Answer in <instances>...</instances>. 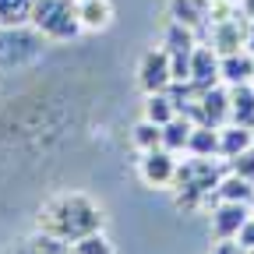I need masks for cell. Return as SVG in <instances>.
<instances>
[{
	"mask_svg": "<svg viewBox=\"0 0 254 254\" xmlns=\"http://www.w3.org/2000/svg\"><path fill=\"white\" fill-rule=\"evenodd\" d=\"M251 145H254V131H251V127H240V124H222L219 127V159L230 163L233 155H240Z\"/></svg>",
	"mask_w": 254,
	"mask_h": 254,
	"instance_id": "11",
	"label": "cell"
},
{
	"mask_svg": "<svg viewBox=\"0 0 254 254\" xmlns=\"http://www.w3.org/2000/svg\"><path fill=\"white\" fill-rule=\"evenodd\" d=\"M39 230L64 244H74L81 237L103 233V208L85 194H57L39 208Z\"/></svg>",
	"mask_w": 254,
	"mask_h": 254,
	"instance_id": "1",
	"label": "cell"
},
{
	"mask_svg": "<svg viewBox=\"0 0 254 254\" xmlns=\"http://www.w3.org/2000/svg\"><path fill=\"white\" fill-rule=\"evenodd\" d=\"M219 81L222 85H247L254 81V57L247 50H237V53H222L219 57Z\"/></svg>",
	"mask_w": 254,
	"mask_h": 254,
	"instance_id": "8",
	"label": "cell"
},
{
	"mask_svg": "<svg viewBox=\"0 0 254 254\" xmlns=\"http://www.w3.org/2000/svg\"><path fill=\"white\" fill-rule=\"evenodd\" d=\"M244 50L254 57V21H247V36H244Z\"/></svg>",
	"mask_w": 254,
	"mask_h": 254,
	"instance_id": "22",
	"label": "cell"
},
{
	"mask_svg": "<svg viewBox=\"0 0 254 254\" xmlns=\"http://www.w3.org/2000/svg\"><path fill=\"white\" fill-rule=\"evenodd\" d=\"M226 166H230L233 173H240L244 180H251V184H254V145H251V148H244L240 155H233Z\"/></svg>",
	"mask_w": 254,
	"mask_h": 254,
	"instance_id": "20",
	"label": "cell"
},
{
	"mask_svg": "<svg viewBox=\"0 0 254 254\" xmlns=\"http://www.w3.org/2000/svg\"><path fill=\"white\" fill-rule=\"evenodd\" d=\"M247 215H251V205H244V201H219L212 208V237L215 240H233L237 230L247 222Z\"/></svg>",
	"mask_w": 254,
	"mask_h": 254,
	"instance_id": "5",
	"label": "cell"
},
{
	"mask_svg": "<svg viewBox=\"0 0 254 254\" xmlns=\"http://www.w3.org/2000/svg\"><path fill=\"white\" fill-rule=\"evenodd\" d=\"M32 0H0V25L4 28H21L28 25Z\"/></svg>",
	"mask_w": 254,
	"mask_h": 254,
	"instance_id": "19",
	"label": "cell"
},
{
	"mask_svg": "<svg viewBox=\"0 0 254 254\" xmlns=\"http://www.w3.org/2000/svg\"><path fill=\"white\" fill-rule=\"evenodd\" d=\"M240 11H244L247 21H254V0H240Z\"/></svg>",
	"mask_w": 254,
	"mask_h": 254,
	"instance_id": "23",
	"label": "cell"
},
{
	"mask_svg": "<svg viewBox=\"0 0 254 254\" xmlns=\"http://www.w3.org/2000/svg\"><path fill=\"white\" fill-rule=\"evenodd\" d=\"M230 124L254 131V85H230Z\"/></svg>",
	"mask_w": 254,
	"mask_h": 254,
	"instance_id": "10",
	"label": "cell"
},
{
	"mask_svg": "<svg viewBox=\"0 0 254 254\" xmlns=\"http://www.w3.org/2000/svg\"><path fill=\"white\" fill-rule=\"evenodd\" d=\"M198 88H212L219 85V53L208 46V43H198L194 50H190V78Z\"/></svg>",
	"mask_w": 254,
	"mask_h": 254,
	"instance_id": "7",
	"label": "cell"
},
{
	"mask_svg": "<svg viewBox=\"0 0 254 254\" xmlns=\"http://www.w3.org/2000/svg\"><path fill=\"white\" fill-rule=\"evenodd\" d=\"M251 85H254V81H251Z\"/></svg>",
	"mask_w": 254,
	"mask_h": 254,
	"instance_id": "27",
	"label": "cell"
},
{
	"mask_svg": "<svg viewBox=\"0 0 254 254\" xmlns=\"http://www.w3.org/2000/svg\"><path fill=\"white\" fill-rule=\"evenodd\" d=\"M177 163H180V159H177L173 152H166L163 145H159V148H148V152H141V159H138V177H141L148 187H173Z\"/></svg>",
	"mask_w": 254,
	"mask_h": 254,
	"instance_id": "3",
	"label": "cell"
},
{
	"mask_svg": "<svg viewBox=\"0 0 254 254\" xmlns=\"http://www.w3.org/2000/svg\"><path fill=\"white\" fill-rule=\"evenodd\" d=\"M190 131H194V120L184 117V113H177L170 124H163V148H166V152H173V155L187 152Z\"/></svg>",
	"mask_w": 254,
	"mask_h": 254,
	"instance_id": "13",
	"label": "cell"
},
{
	"mask_svg": "<svg viewBox=\"0 0 254 254\" xmlns=\"http://www.w3.org/2000/svg\"><path fill=\"white\" fill-rule=\"evenodd\" d=\"M74 14L85 32H103L113 21V4L110 0H74Z\"/></svg>",
	"mask_w": 254,
	"mask_h": 254,
	"instance_id": "9",
	"label": "cell"
},
{
	"mask_svg": "<svg viewBox=\"0 0 254 254\" xmlns=\"http://www.w3.org/2000/svg\"><path fill=\"white\" fill-rule=\"evenodd\" d=\"M131 145L138 148V152H148V148H159L163 145V127L159 124H152V120H138L134 127H131Z\"/></svg>",
	"mask_w": 254,
	"mask_h": 254,
	"instance_id": "18",
	"label": "cell"
},
{
	"mask_svg": "<svg viewBox=\"0 0 254 254\" xmlns=\"http://www.w3.org/2000/svg\"><path fill=\"white\" fill-rule=\"evenodd\" d=\"M215 194H219V201H244V205H251V198H254V184L230 170V173H222V180H219V187H215Z\"/></svg>",
	"mask_w": 254,
	"mask_h": 254,
	"instance_id": "14",
	"label": "cell"
},
{
	"mask_svg": "<svg viewBox=\"0 0 254 254\" xmlns=\"http://www.w3.org/2000/svg\"><path fill=\"white\" fill-rule=\"evenodd\" d=\"M177 117V106L170 103V95L166 92H148L145 95V120H152V124H170Z\"/></svg>",
	"mask_w": 254,
	"mask_h": 254,
	"instance_id": "17",
	"label": "cell"
},
{
	"mask_svg": "<svg viewBox=\"0 0 254 254\" xmlns=\"http://www.w3.org/2000/svg\"><path fill=\"white\" fill-rule=\"evenodd\" d=\"M187 155H198V159H212L219 155V127H194L190 131V141H187Z\"/></svg>",
	"mask_w": 254,
	"mask_h": 254,
	"instance_id": "15",
	"label": "cell"
},
{
	"mask_svg": "<svg viewBox=\"0 0 254 254\" xmlns=\"http://www.w3.org/2000/svg\"><path fill=\"white\" fill-rule=\"evenodd\" d=\"M244 254H247V251H244Z\"/></svg>",
	"mask_w": 254,
	"mask_h": 254,
	"instance_id": "26",
	"label": "cell"
},
{
	"mask_svg": "<svg viewBox=\"0 0 254 254\" xmlns=\"http://www.w3.org/2000/svg\"><path fill=\"white\" fill-rule=\"evenodd\" d=\"M237 244H240V251H254V215H247V222L237 230V237H233Z\"/></svg>",
	"mask_w": 254,
	"mask_h": 254,
	"instance_id": "21",
	"label": "cell"
},
{
	"mask_svg": "<svg viewBox=\"0 0 254 254\" xmlns=\"http://www.w3.org/2000/svg\"><path fill=\"white\" fill-rule=\"evenodd\" d=\"M170 81H173V74H170V53L163 46L148 50L141 57V64H138V85L145 88V95L148 92H166Z\"/></svg>",
	"mask_w": 254,
	"mask_h": 254,
	"instance_id": "4",
	"label": "cell"
},
{
	"mask_svg": "<svg viewBox=\"0 0 254 254\" xmlns=\"http://www.w3.org/2000/svg\"><path fill=\"white\" fill-rule=\"evenodd\" d=\"M208 7L212 0H170V21H180L198 32L201 25H208Z\"/></svg>",
	"mask_w": 254,
	"mask_h": 254,
	"instance_id": "12",
	"label": "cell"
},
{
	"mask_svg": "<svg viewBox=\"0 0 254 254\" xmlns=\"http://www.w3.org/2000/svg\"><path fill=\"white\" fill-rule=\"evenodd\" d=\"M198 46V39H194V28H187V25H180V21H170L166 25V32H163V50L173 57V53H190Z\"/></svg>",
	"mask_w": 254,
	"mask_h": 254,
	"instance_id": "16",
	"label": "cell"
},
{
	"mask_svg": "<svg viewBox=\"0 0 254 254\" xmlns=\"http://www.w3.org/2000/svg\"><path fill=\"white\" fill-rule=\"evenodd\" d=\"M212 32H208V46L222 57V53H237L244 50V36H247V18H230V21H208Z\"/></svg>",
	"mask_w": 254,
	"mask_h": 254,
	"instance_id": "6",
	"label": "cell"
},
{
	"mask_svg": "<svg viewBox=\"0 0 254 254\" xmlns=\"http://www.w3.org/2000/svg\"><path fill=\"white\" fill-rule=\"evenodd\" d=\"M251 215H254V198H251Z\"/></svg>",
	"mask_w": 254,
	"mask_h": 254,
	"instance_id": "24",
	"label": "cell"
},
{
	"mask_svg": "<svg viewBox=\"0 0 254 254\" xmlns=\"http://www.w3.org/2000/svg\"><path fill=\"white\" fill-rule=\"evenodd\" d=\"M247 254H254V251H247Z\"/></svg>",
	"mask_w": 254,
	"mask_h": 254,
	"instance_id": "25",
	"label": "cell"
},
{
	"mask_svg": "<svg viewBox=\"0 0 254 254\" xmlns=\"http://www.w3.org/2000/svg\"><path fill=\"white\" fill-rule=\"evenodd\" d=\"M28 25H36L39 36L50 43H71L85 32L74 14V0H32Z\"/></svg>",
	"mask_w": 254,
	"mask_h": 254,
	"instance_id": "2",
	"label": "cell"
}]
</instances>
